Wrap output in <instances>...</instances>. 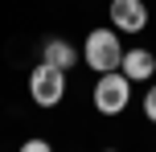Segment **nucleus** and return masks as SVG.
Returning a JSON list of instances; mask_svg holds the SVG:
<instances>
[{"instance_id":"6e6552de","label":"nucleus","mask_w":156,"mask_h":152,"mask_svg":"<svg viewBox=\"0 0 156 152\" xmlns=\"http://www.w3.org/2000/svg\"><path fill=\"white\" fill-rule=\"evenodd\" d=\"M21 152H54V144H49V140H25Z\"/></svg>"},{"instance_id":"0eeeda50","label":"nucleus","mask_w":156,"mask_h":152,"mask_svg":"<svg viewBox=\"0 0 156 152\" xmlns=\"http://www.w3.org/2000/svg\"><path fill=\"white\" fill-rule=\"evenodd\" d=\"M144 115H148V119L156 123V82L148 87V95H144Z\"/></svg>"},{"instance_id":"423d86ee","label":"nucleus","mask_w":156,"mask_h":152,"mask_svg":"<svg viewBox=\"0 0 156 152\" xmlns=\"http://www.w3.org/2000/svg\"><path fill=\"white\" fill-rule=\"evenodd\" d=\"M41 62H45V66H58V70H70V66L78 62V49L70 45V41L54 37V41H45V49H41Z\"/></svg>"},{"instance_id":"39448f33","label":"nucleus","mask_w":156,"mask_h":152,"mask_svg":"<svg viewBox=\"0 0 156 152\" xmlns=\"http://www.w3.org/2000/svg\"><path fill=\"white\" fill-rule=\"evenodd\" d=\"M119 70H123L127 82H148L156 74V58H152V49H123Z\"/></svg>"},{"instance_id":"20e7f679","label":"nucleus","mask_w":156,"mask_h":152,"mask_svg":"<svg viewBox=\"0 0 156 152\" xmlns=\"http://www.w3.org/2000/svg\"><path fill=\"white\" fill-rule=\"evenodd\" d=\"M115 33H144L148 29V4L144 0H111L107 8Z\"/></svg>"},{"instance_id":"f03ea898","label":"nucleus","mask_w":156,"mask_h":152,"mask_svg":"<svg viewBox=\"0 0 156 152\" xmlns=\"http://www.w3.org/2000/svg\"><path fill=\"white\" fill-rule=\"evenodd\" d=\"M127 99H132V82L123 78V70L99 74V82H94V111L99 115H119Z\"/></svg>"},{"instance_id":"f257e3e1","label":"nucleus","mask_w":156,"mask_h":152,"mask_svg":"<svg viewBox=\"0 0 156 152\" xmlns=\"http://www.w3.org/2000/svg\"><path fill=\"white\" fill-rule=\"evenodd\" d=\"M82 58H86V66L99 70V74L119 70V62H123L119 33L115 29H90V33H86V45H82Z\"/></svg>"},{"instance_id":"7ed1b4c3","label":"nucleus","mask_w":156,"mask_h":152,"mask_svg":"<svg viewBox=\"0 0 156 152\" xmlns=\"http://www.w3.org/2000/svg\"><path fill=\"white\" fill-rule=\"evenodd\" d=\"M29 95L37 107H58L66 99V70H58V66H33L29 74Z\"/></svg>"},{"instance_id":"1a4fd4ad","label":"nucleus","mask_w":156,"mask_h":152,"mask_svg":"<svg viewBox=\"0 0 156 152\" xmlns=\"http://www.w3.org/2000/svg\"><path fill=\"white\" fill-rule=\"evenodd\" d=\"M103 152H115V148H103Z\"/></svg>"}]
</instances>
